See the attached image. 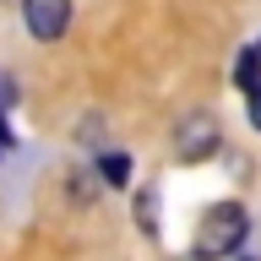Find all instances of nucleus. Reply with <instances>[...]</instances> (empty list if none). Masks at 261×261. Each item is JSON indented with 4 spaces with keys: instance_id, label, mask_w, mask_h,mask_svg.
Segmentation results:
<instances>
[{
    "instance_id": "obj_1",
    "label": "nucleus",
    "mask_w": 261,
    "mask_h": 261,
    "mask_svg": "<svg viewBox=\"0 0 261 261\" xmlns=\"http://www.w3.org/2000/svg\"><path fill=\"white\" fill-rule=\"evenodd\" d=\"M245 228H250V218H245L240 201L212 207L207 218H201V234H196V256H228V250H240V245H245Z\"/></svg>"
},
{
    "instance_id": "obj_2",
    "label": "nucleus",
    "mask_w": 261,
    "mask_h": 261,
    "mask_svg": "<svg viewBox=\"0 0 261 261\" xmlns=\"http://www.w3.org/2000/svg\"><path fill=\"white\" fill-rule=\"evenodd\" d=\"M218 152V120H212L207 109H191L185 120L174 125V158L179 163H201Z\"/></svg>"
},
{
    "instance_id": "obj_6",
    "label": "nucleus",
    "mask_w": 261,
    "mask_h": 261,
    "mask_svg": "<svg viewBox=\"0 0 261 261\" xmlns=\"http://www.w3.org/2000/svg\"><path fill=\"white\" fill-rule=\"evenodd\" d=\"M245 109H250V125L261 130V82H256V87H250V93H245Z\"/></svg>"
},
{
    "instance_id": "obj_4",
    "label": "nucleus",
    "mask_w": 261,
    "mask_h": 261,
    "mask_svg": "<svg viewBox=\"0 0 261 261\" xmlns=\"http://www.w3.org/2000/svg\"><path fill=\"white\" fill-rule=\"evenodd\" d=\"M234 82H240L245 93H250V87L261 82V44H250V49L240 55V65H234Z\"/></svg>"
},
{
    "instance_id": "obj_3",
    "label": "nucleus",
    "mask_w": 261,
    "mask_h": 261,
    "mask_svg": "<svg viewBox=\"0 0 261 261\" xmlns=\"http://www.w3.org/2000/svg\"><path fill=\"white\" fill-rule=\"evenodd\" d=\"M22 22H28L33 38H60L65 22H71V0H22Z\"/></svg>"
},
{
    "instance_id": "obj_7",
    "label": "nucleus",
    "mask_w": 261,
    "mask_h": 261,
    "mask_svg": "<svg viewBox=\"0 0 261 261\" xmlns=\"http://www.w3.org/2000/svg\"><path fill=\"white\" fill-rule=\"evenodd\" d=\"M142 228L158 234V218H152V191H142Z\"/></svg>"
},
{
    "instance_id": "obj_5",
    "label": "nucleus",
    "mask_w": 261,
    "mask_h": 261,
    "mask_svg": "<svg viewBox=\"0 0 261 261\" xmlns=\"http://www.w3.org/2000/svg\"><path fill=\"white\" fill-rule=\"evenodd\" d=\"M98 174L109 179V185H130V158L125 152H103L98 158Z\"/></svg>"
}]
</instances>
